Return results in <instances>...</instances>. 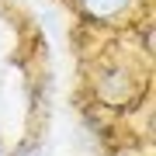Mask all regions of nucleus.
Segmentation results:
<instances>
[{"label": "nucleus", "instance_id": "obj_1", "mask_svg": "<svg viewBox=\"0 0 156 156\" xmlns=\"http://www.w3.org/2000/svg\"><path fill=\"white\" fill-rule=\"evenodd\" d=\"M97 101L111 111H122V108H132L135 101L142 97V80L135 73H128L125 66H111L97 76Z\"/></svg>", "mask_w": 156, "mask_h": 156}, {"label": "nucleus", "instance_id": "obj_2", "mask_svg": "<svg viewBox=\"0 0 156 156\" xmlns=\"http://www.w3.org/2000/svg\"><path fill=\"white\" fill-rule=\"evenodd\" d=\"M73 7L90 24H118L139 7V0H73Z\"/></svg>", "mask_w": 156, "mask_h": 156}, {"label": "nucleus", "instance_id": "obj_3", "mask_svg": "<svg viewBox=\"0 0 156 156\" xmlns=\"http://www.w3.org/2000/svg\"><path fill=\"white\" fill-rule=\"evenodd\" d=\"M17 156H42V149H38L35 142H24V146H21V153H17Z\"/></svg>", "mask_w": 156, "mask_h": 156}, {"label": "nucleus", "instance_id": "obj_4", "mask_svg": "<svg viewBox=\"0 0 156 156\" xmlns=\"http://www.w3.org/2000/svg\"><path fill=\"white\" fill-rule=\"evenodd\" d=\"M0 156H7V153H4V146H0Z\"/></svg>", "mask_w": 156, "mask_h": 156}]
</instances>
